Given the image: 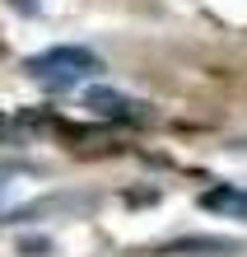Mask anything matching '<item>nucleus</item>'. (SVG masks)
Returning <instances> with one entry per match:
<instances>
[{
	"label": "nucleus",
	"mask_w": 247,
	"mask_h": 257,
	"mask_svg": "<svg viewBox=\"0 0 247 257\" xmlns=\"http://www.w3.org/2000/svg\"><path fill=\"white\" fill-rule=\"evenodd\" d=\"M24 70L33 75L38 84H47V89H70V84H80L84 75L103 70V61H98L89 47H52V52L28 56Z\"/></svg>",
	"instance_id": "1"
},
{
	"label": "nucleus",
	"mask_w": 247,
	"mask_h": 257,
	"mask_svg": "<svg viewBox=\"0 0 247 257\" xmlns=\"http://www.w3.org/2000/svg\"><path fill=\"white\" fill-rule=\"evenodd\" d=\"M84 108L94 117H103V122H126V117H135V103L126 94H117V89H89Z\"/></svg>",
	"instance_id": "2"
},
{
	"label": "nucleus",
	"mask_w": 247,
	"mask_h": 257,
	"mask_svg": "<svg viewBox=\"0 0 247 257\" xmlns=\"http://www.w3.org/2000/svg\"><path fill=\"white\" fill-rule=\"evenodd\" d=\"M200 210H214V215L247 220V192H242V187H210L205 196H200Z\"/></svg>",
	"instance_id": "3"
},
{
	"label": "nucleus",
	"mask_w": 247,
	"mask_h": 257,
	"mask_svg": "<svg viewBox=\"0 0 247 257\" xmlns=\"http://www.w3.org/2000/svg\"><path fill=\"white\" fill-rule=\"evenodd\" d=\"M19 252H52L47 238H19Z\"/></svg>",
	"instance_id": "4"
},
{
	"label": "nucleus",
	"mask_w": 247,
	"mask_h": 257,
	"mask_svg": "<svg viewBox=\"0 0 247 257\" xmlns=\"http://www.w3.org/2000/svg\"><path fill=\"white\" fill-rule=\"evenodd\" d=\"M10 10H19V14H38V0H10Z\"/></svg>",
	"instance_id": "5"
}]
</instances>
